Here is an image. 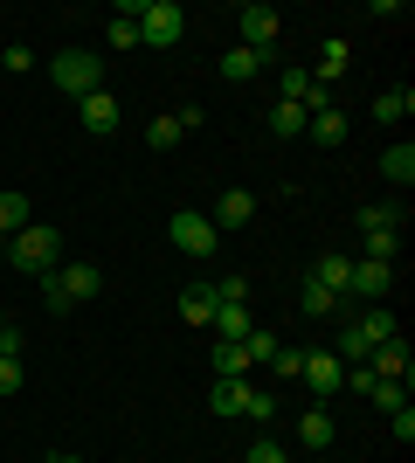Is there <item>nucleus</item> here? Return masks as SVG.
<instances>
[{"instance_id": "obj_4", "label": "nucleus", "mask_w": 415, "mask_h": 463, "mask_svg": "<svg viewBox=\"0 0 415 463\" xmlns=\"http://www.w3.org/2000/svg\"><path fill=\"white\" fill-rule=\"evenodd\" d=\"M187 35V14H180L174 0H146V14H138V42L146 49H174Z\"/></svg>"}, {"instance_id": "obj_10", "label": "nucleus", "mask_w": 415, "mask_h": 463, "mask_svg": "<svg viewBox=\"0 0 415 463\" xmlns=\"http://www.w3.org/2000/svg\"><path fill=\"white\" fill-rule=\"evenodd\" d=\"M208 222H215V235L222 229H250V222H257V194H250V187H229L215 208H208Z\"/></svg>"}, {"instance_id": "obj_28", "label": "nucleus", "mask_w": 415, "mask_h": 463, "mask_svg": "<svg viewBox=\"0 0 415 463\" xmlns=\"http://www.w3.org/2000/svg\"><path fill=\"white\" fill-rule=\"evenodd\" d=\"M215 381H250V353L242 346H215Z\"/></svg>"}, {"instance_id": "obj_8", "label": "nucleus", "mask_w": 415, "mask_h": 463, "mask_svg": "<svg viewBox=\"0 0 415 463\" xmlns=\"http://www.w3.org/2000/svg\"><path fill=\"white\" fill-rule=\"evenodd\" d=\"M346 298H367V305H381V298H395V263H360V256H354V277H346Z\"/></svg>"}, {"instance_id": "obj_43", "label": "nucleus", "mask_w": 415, "mask_h": 463, "mask_svg": "<svg viewBox=\"0 0 415 463\" xmlns=\"http://www.w3.org/2000/svg\"><path fill=\"white\" fill-rule=\"evenodd\" d=\"M0 332H7V311H0Z\"/></svg>"}, {"instance_id": "obj_35", "label": "nucleus", "mask_w": 415, "mask_h": 463, "mask_svg": "<svg viewBox=\"0 0 415 463\" xmlns=\"http://www.w3.org/2000/svg\"><path fill=\"white\" fill-rule=\"evenodd\" d=\"M21 381H28V367H21V353H0V394H14Z\"/></svg>"}, {"instance_id": "obj_18", "label": "nucleus", "mask_w": 415, "mask_h": 463, "mask_svg": "<svg viewBox=\"0 0 415 463\" xmlns=\"http://www.w3.org/2000/svg\"><path fill=\"white\" fill-rule=\"evenodd\" d=\"M401 256V229H374V235H360V263H395Z\"/></svg>"}, {"instance_id": "obj_9", "label": "nucleus", "mask_w": 415, "mask_h": 463, "mask_svg": "<svg viewBox=\"0 0 415 463\" xmlns=\"http://www.w3.org/2000/svg\"><path fill=\"white\" fill-rule=\"evenodd\" d=\"M360 367L374 373V381H401V387H409V373H415V360H409V346H401V332H395V339H381V346H374V353H367V360H360Z\"/></svg>"}, {"instance_id": "obj_26", "label": "nucleus", "mask_w": 415, "mask_h": 463, "mask_svg": "<svg viewBox=\"0 0 415 463\" xmlns=\"http://www.w3.org/2000/svg\"><path fill=\"white\" fill-rule=\"evenodd\" d=\"M374 229H401V201H367L360 208V235H374Z\"/></svg>"}, {"instance_id": "obj_29", "label": "nucleus", "mask_w": 415, "mask_h": 463, "mask_svg": "<svg viewBox=\"0 0 415 463\" xmlns=\"http://www.w3.org/2000/svg\"><path fill=\"white\" fill-rule=\"evenodd\" d=\"M360 332H367L374 346H381V339H395V311H388V305H367V311H360Z\"/></svg>"}, {"instance_id": "obj_14", "label": "nucleus", "mask_w": 415, "mask_h": 463, "mask_svg": "<svg viewBox=\"0 0 415 463\" xmlns=\"http://www.w3.org/2000/svg\"><path fill=\"white\" fill-rule=\"evenodd\" d=\"M208 408H215V415H250V408H257V381H215Z\"/></svg>"}, {"instance_id": "obj_11", "label": "nucleus", "mask_w": 415, "mask_h": 463, "mask_svg": "<svg viewBox=\"0 0 415 463\" xmlns=\"http://www.w3.org/2000/svg\"><path fill=\"white\" fill-rule=\"evenodd\" d=\"M208 326L222 332V346H242V339L257 332V318H250V305H242V298H222V305H215V318H208Z\"/></svg>"}, {"instance_id": "obj_42", "label": "nucleus", "mask_w": 415, "mask_h": 463, "mask_svg": "<svg viewBox=\"0 0 415 463\" xmlns=\"http://www.w3.org/2000/svg\"><path fill=\"white\" fill-rule=\"evenodd\" d=\"M49 463H83V457H49Z\"/></svg>"}, {"instance_id": "obj_25", "label": "nucleus", "mask_w": 415, "mask_h": 463, "mask_svg": "<svg viewBox=\"0 0 415 463\" xmlns=\"http://www.w3.org/2000/svg\"><path fill=\"white\" fill-rule=\"evenodd\" d=\"M339 360H346V367H360V360H367V353H374V339H367V332H360V318H346V332H339Z\"/></svg>"}, {"instance_id": "obj_39", "label": "nucleus", "mask_w": 415, "mask_h": 463, "mask_svg": "<svg viewBox=\"0 0 415 463\" xmlns=\"http://www.w3.org/2000/svg\"><path fill=\"white\" fill-rule=\"evenodd\" d=\"M277 415V387H257V408H250V422H270Z\"/></svg>"}, {"instance_id": "obj_19", "label": "nucleus", "mask_w": 415, "mask_h": 463, "mask_svg": "<svg viewBox=\"0 0 415 463\" xmlns=\"http://www.w3.org/2000/svg\"><path fill=\"white\" fill-rule=\"evenodd\" d=\"M305 125H312V111H305V104H284V97L270 104V132H277V138H305Z\"/></svg>"}, {"instance_id": "obj_1", "label": "nucleus", "mask_w": 415, "mask_h": 463, "mask_svg": "<svg viewBox=\"0 0 415 463\" xmlns=\"http://www.w3.org/2000/svg\"><path fill=\"white\" fill-rule=\"evenodd\" d=\"M0 256H7L14 270H28V277H49L62 263V235L49 229V222H28L21 235H7V250H0Z\"/></svg>"}, {"instance_id": "obj_38", "label": "nucleus", "mask_w": 415, "mask_h": 463, "mask_svg": "<svg viewBox=\"0 0 415 463\" xmlns=\"http://www.w3.org/2000/svg\"><path fill=\"white\" fill-rule=\"evenodd\" d=\"M111 49H146V42H138V21H111Z\"/></svg>"}, {"instance_id": "obj_2", "label": "nucleus", "mask_w": 415, "mask_h": 463, "mask_svg": "<svg viewBox=\"0 0 415 463\" xmlns=\"http://www.w3.org/2000/svg\"><path fill=\"white\" fill-rule=\"evenodd\" d=\"M98 290H104L98 263H56V270L42 277V305H49V311H70V305H83V298H98Z\"/></svg>"}, {"instance_id": "obj_23", "label": "nucleus", "mask_w": 415, "mask_h": 463, "mask_svg": "<svg viewBox=\"0 0 415 463\" xmlns=\"http://www.w3.org/2000/svg\"><path fill=\"white\" fill-rule=\"evenodd\" d=\"M28 222H35V214H28V194H0V242H7V235H21Z\"/></svg>"}, {"instance_id": "obj_24", "label": "nucleus", "mask_w": 415, "mask_h": 463, "mask_svg": "<svg viewBox=\"0 0 415 463\" xmlns=\"http://www.w3.org/2000/svg\"><path fill=\"white\" fill-rule=\"evenodd\" d=\"M312 77H318V83H325V90H333V83H339V77H346V42H339V35H333V42H325V49H318V70H312Z\"/></svg>"}, {"instance_id": "obj_6", "label": "nucleus", "mask_w": 415, "mask_h": 463, "mask_svg": "<svg viewBox=\"0 0 415 463\" xmlns=\"http://www.w3.org/2000/svg\"><path fill=\"white\" fill-rule=\"evenodd\" d=\"M166 229H174V242H180L187 256H208V250L222 242V235H215V222H208L201 208H174V222H166Z\"/></svg>"}, {"instance_id": "obj_16", "label": "nucleus", "mask_w": 415, "mask_h": 463, "mask_svg": "<svg viewBox=\"0 0 415 463\" xmlns=\"http://www.w3.org/2000/svg\"><path fill=\"white\" fill-rule=\"evenodd\" d=\"M77 118H83V132H111V125H118V97H111V90L83 97V104H77Z\"/></svg>"}, {"instance_id": "obj_27", "label": "nucleus", "mask_w": 415, "mask_h": 463, "mask_svg": "<svg viewBox=\"0 0 415 463\" xmlns=\"http://www.w3.org/2000/svg\"><path fill=\"white\" fill-rule=\"evenodd\" d=\"M297 305L312 311V318H325V311H339V298L325 284H318V277H305V284H297Z\"/></svg>"}, {"instance_id": "obj_5", "label": "nucleus", "mask_w": 415, "mask_h": 463, "mask_svg": "<svg viewBox=\"0 0 415 463\" xmlns=\"http://www.w3.org/2000/svg\"><path fill=\"white\" fill-rule=\"evenodd\" d=\"M297 381L312 387L318 402H333L339 387H346V360H339V353H305V367H297Z\"/></svg>"}, {"instance_id": "obj_7", "label": "nucleus", "mask_w": 415, "mask_h": 463, "mask_svg": "<svg viewBox=\"0 0 415 463\" xmlns=\"http://www.w3.org/2000/svg\"><path fill=\"white\" fill-rule=\"evenodd\" d=\"M236 28H242V49H277L284 14H277V7H263V0H250V7L236 14Z\"/></svg>"}, {"instance_id": "obj_40", "label": "nucleus", "mask_w": 415, "mask_h": 463, "mask_svg": "<svg viewBox=\"0 0 415 463\" xmlns=\"http://www.w3.org/2000/svg\"><path fill=\"white\" fill-rule=\"evenodd\" d=\"M201 118H208L201 104H180V111H174V125H180V132H201Z\"/></svg>"}, {"instance_id": "obj_12", "label": "nucleus", "mask_w": 415, "mask_h": 463, "mask_svg": "<svg viewBox=\"0 0 415 463\" xmlns=\"http://www.w3.org/2000/svg\"><path fill=\"white\" fill-rule=\"evenodd\" d=\"M263 70H277V49H229V56H222V77L229 83H250V77H263Z\"/></svg>"}, {"instance_id": "obj_37", "label": "nucleus", "mask_w": 415, "mask_h": 463, "mask_svg": "<svg viewBox=\"0 0 415 463\" xmlns=\"http://www.w3.org/2000/svg\"><path fill=\"white\" fill-rule=\"evenodd\" d=\"M0 70H14V77H21V70H35V49H28V42H14V49H0Z\"/></svg>"}, {"instance_id": "obj_22", "label": "nucleus", "mask_w": 415, "mask_h": 463, "mask_svg": "<svg viewBox=\"0 0 415 463\" xmlns=\"http://www.w3.org/2000/svg\"><path fill=\"white\" fill-rule=\"evenodd\" d=\"M409 111H415V90H409V83H401V90H381V97H374V118H381V125H401Z\"/></svg>"}, {"instance_id": "obj_33", "label": "nucleus", "mask_w": 415, "mask_h": 463, "mask_svg": "<svg viewBox=\"0 0 415 463\" xmlns=\"http://www.w3.org/2000/svg\"><path fill=\"white\" fill-rule=\"evenodd\" d=\"M367 402L395 415V408H409V387H401V381H374V394H367Z\"/></svg>"}, {"instance_id": "obj_44", "label": "nucleus", "mask_w": 415, "mask_h": 463, "mask_svg": "<svg viewBox=\"0 0 415 463\" xmlns=\"http://www.w3.org/2000/svg\"><path fill=\"white\" fill-rule=\"evenodd\" d=\"M0 250H7V242H0Z\"/></svg>"}, {"instance_id": "obj_20", "label": "nucleus", "mask_w": 415, "mask_h": 463, "mask_svg": "<svg viewBox=\"0 0 415 463\" xmlns=\"http://www.w3.org/2000/svg\"><path fill=\"white\" fill-rule=\"evenodd\" d=\"M305 138H318V146H346V111H312V125H305Z\"/></svg>"}, {"instance_id": "obj_15", "label": "nucleus", "mask_w": 415, "mask_h": 463, "mask_svg": "<svg viewBox=\"0 0 415 463\" xmlns=\"http://www.w3.org/2000/svg\"><path fill=\"white\" fill-rule=\"evenodd\" d=\"M312 277H318L325 290H333V298H346V277H354V256H346V250H325V256L312 263Z\"/></svg>"}, {"instance_id": "obj_13", "label": "nucleus", "mask_w": 415, "mask_h": 463, "mask_svg": "<svg viewBox=\"0 0 415 463\" xmlns=\"http://www.w3.org/2000/svg\"><path fill=\"white\" fill-rule=\"evenodd\" d=\"M333 436H339V422L325 415V408H305V415H297V443L312 449V457H325V449H333Z\"/></svg>"}, {"instance_id": "obj_3", "label": "nucleus", "mask_w": 415, "mask_h": 463, "mask_svg": "<svg viewBox=\"0 0 415 463\" xmlns=\"http://www.w3.org/2000/svg\"><path fill=\"white\" fill-rule=\"evenodd\" d=\"M49 83H56L62 97H98L104 90V62H98V49H62L56 62H49Z\"/></svg>"}, {"instance_id": "obj_17", "label": "nucleus", "mask_w": 415, "mask_h": 463, "mask_svg": "<svg viewBox=\"0 0 415 463\" xmlns=\"http://www.w3.org/2000/svg\"><path fill=\"white\" fill-rule=\"evenodd\" d=\"M215 284H187L180 290V318H187V326H208V318H215Z\"/></svg>"}, {"instance_id": "obj_34", "label": "nucleus", "mask_w": 415, "mask_h": 463, "mask_svg": "<svg viewBox=\"0 0 415 463\" xmlns=\"http://www.w3.org/2000/svg\"><path fill=\"white\" fill-rule=\"evenodd\" d=\"M242 353H250V367H263V360H270V353H277V332H250V339H242Z\"/></svg>"}, {"instance_id": "obj_31", "label": "nucleus", "mask_w": 415, "mask_h": 463, "mask_svg": "<svg viewBox=\"0 0 415 463\" xmlns=\"http://www.w3.org/2000/svg\"><path fill=\"white\" fill-rule=\"evenodd\" d=\"M263 367H270V381H297V367H305V346H277Z\"/></svg>"}, {"instance_id": "obj_32", "label": "nucleus", "mask_w": 415, "mask_h": 463, "mask_svg": "<svg viewBox=\"0 0 415 463\" xmlns=\"http://www.w3.org/2000/svg\"><path fill=\"white\" fill-rule=\"evenodd\" d=\"M277 90H284V104H305V90H312V70H277Z\"/></svg>"}, {"instance_id": "obj_36", "label": "nucleus", "mask_w": 415, "mask_h": 463, "mask_svg": "<svg viewBox=\"0 0 415 463\" xmlns=\"http://www.w3.org/2000/svg\"><path fill=\"white\" fill-rule=\"evenodd\" d=\"M242 463H291V449H284V443H270V436H263V443H250V457H242Z\"/></svg>"}, {"instance_id": "obj_41", "label": "nucleus", "mask_w": 415, "mask_h": 463, "mask_svg": "<svg viewBox=\"0 0 415 463\" xmlns=\"http://www.w3.org/2000/svg\"><path fill=\"white\" fill-rule=\"evenodd\" d=\"M388 422H395V436H401V443H415V408H395Z\"/></svg>"}, {"instance_id": "obj_30", "label": "nucleus", "mask_w": 415, "mask_h": 463, "mask_svg": "<svg viewBox=\"0 0 415 463\" xmlns=\"http://www.w3.org/2000/svg\"><path fill=\"white\" fill-rule=\"evenodd\" d=\"M180 138H187V132H180V125H174V111H166V118H153V125H146V146H153V153H174Z\"/></svg>"}, {"instance_id": "obj_21", "label": "nucleus", "mask_w": 415, "mask_h": 463, "mask_svg": "<svg viewBox=\"0 0 415 463\" xmlns=\"http://www.w3.org/2000/svg\"><path fill=\"white\" fill-rule=\"evenodd\" d=\"M381 174L395 180V187H409V180H415V146H409V138H401V146H388V153H381Z\"/></svg>"}]
</instances>
